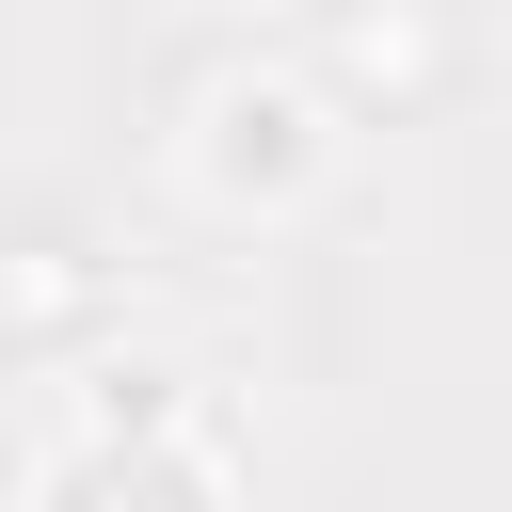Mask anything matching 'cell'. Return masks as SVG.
<instances>
[{
  "mask_svg": "<svg viewBox=\"0 0 512 512\" xmlns=\"http://www.w3.org/2000/svg\"><path fill=\"white\" fill-rule=\"evenodd\" d=\"M336 80H352V96H384V112H416V96L448 80L432 0H352V16H336ZM352 96H336V112H352Z\"/></svg>",
  "mask_w": 512,
  "mask_h": 512,
  "instance_id": "cell-3",
  "label": "cell"
},
{
  "mask_svg": "<svg viewBox=\"0 0 512 512\" xmlns=\"http://www.w3.org/2000/svg\"><path fill=\"white\" fill-rule=\"evenodd\" d=\"M32 512H240V480H224V448L208 432H144V448H48L32 464Z\"/></svg>",
  "mask_w": 512,
  "mask_h": 512,
  "instance_id": "cell-2",
  "label": "cell"
},
{
  "mask_svg": "<svg viewBox=\"0 0 512 512\" xmlns=\"http://www.w3.org/2000/svg\"><path fill=\"white\" fill-rule=\"evenodd\" d=\"M336 144H352V112H336V80H304V64H224L208 96H192V192L224 208V224H288V208H320V176H336Z\"/></svg>",
  "mask_w": 512,
  "mask_h": 512,
  "instance_id": "cell-1",
  "label": "cell"
},
{
  "mask_svg": "<svg viewBox=\"0 0 512 512\" xmlns=\"http://www.w3.org/2000/svg\"><path fill=\"white\" fill-rule=\"evenodd\" d=\"M144 432H192V384L160 352H96L80 368V448H144Z\"/></svg>",
  "mask_w": 512,
  "mask_h": 512,
  "instance_id": "cell-4",
  "label": "cell"
}]
</instances>
